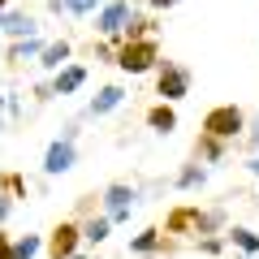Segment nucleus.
Instances as JSON below:
<instances>
[{"mask_svg": "<svg viewBox=\"0 0 259 259\" xmlns=\"http://www.w3.org/2000/svg\"><path fill=\"white\" fill-rule=\"evenodd\" d=\"M74 168V130L65 134V139H56L52 147H48V156H44V173H69Z\"/></svg>", "mask_w": 259, "mask_h": 259, "instance_id": "7ed1b4c3", "label": "nucleus"}, {"mask_svg": "<svg viewBox=\"0 0 259 259\" xmlns=\"http://www.w3.org/2000/svg\"><path fill=\"white\" fill-rule=\"evenodd\" d=\"M0 30H9V35H30L35 22H30L26 13H5V18H0Z\"/></svg>", "mask_w": 259, "mask_h": 259, "instance_id": "f8f14e48", "label": "nucleus"}, {"mask_svg": "<svg viewBox=\"0 0 259 259\" xmlns=\"http://www.w3.org/2000/svg\"><path fill=\"white\" fill-rule=\"evenodd\" d=\"M186 91H190V69L164 61V69H160V95L164 100H186Z\"/></svg>", "mask_w": 259, "mask_h": 259, "instance_id": "20e7f679", "label": "nucleus"}, {"mask_svg": "<svg viewBox=\"0 0 259 259\" xmlns=\"http://www.w3.org/2000/svg\"><path fill=\"white\" fill-rule=\"evenodd\" d=\"M69 259H82V255H69Z\"/></svg>", "mask_w": 259, "mask_h": 259, "instance_id": "393cba45", "label": "nucleus"}, {"mask_svg": "<svg viewBox=\"0 0 259 259\" xmlns=\"http://www.w3.org/2000/svg\"><path fill=\"white\" fill-rule=\"evenodd\" d=\"M242 130V112L233 108V104H221V108H212L203 117V134L207 139H233Z\"/></svg>", "mask_w": 259, "mask_h": 259, "instance_id": "f03ea898", "label": "nucleus"}, {"mask_svg": "<svg viewBox=\"0 0 259 259\" xmlns=\"http://www.w3.org/2000/svg\"><path fill=\"white\" fill-rule=\"evenodd\" d=\"M0 5H5V0H0Z\"/></svg>", "mask_w": 259, "mask_h": 259, "instance_id": "bb28decb", "label": "nucleus"}, {"mask_svg": "<svg viewBox=\"0 0 259 259\" xmlns=\"http://www.w3.org/2000/svg\"><path fill=\"white\" fill-rule=\"evenodd\" d=\"M246 168H250V173H255V177H259V156H255V160H250V164H246Z\"/></svg>", "mask_w": 259, "mask_h": 259, "instance_id": "5701e85b", "label": "nucleus"}, {"mask_svg": "<svg viewBox=\"0 0 259 259\" xmlns=\"http://www.w3.org/2000/svg\"><path fill=\"white\" fill-rule=\"evenodd\" d=\"M82 82H87V69H82V65H69V69H61V74H56V95L78 91Z\"/></svg>", "mask_w": 259, "mask_h": 259, "instance_id": "6e6552de", "label": "nucleus"}, {"mask_svg": "<svg viewBox=\"0 0 259 259\" xmlns=\"http://www.w3.org/2000/svg\"><path fill=\"white\" fill-rule=\"evenodd\" d=\"M0 259H18V250H13L9 242H5V233H0Z\"/></svg>", "mask_w": 259, "mask_h": 259, "instance_id": "aec40b11", "label": "nucleus"}, {"mask_svg": "<svg viewBox=\"0 0 259 259\" xmlns=\"http://www.w3.org/2000/svg\"><path fill=\"white\" fill-rule=\"evenodd\" d=\"M44 52V44H39V39H22L18 48H13V61H26V56H39Z\"/></svg>", "mask_w": 259, "mask_h": 259, "instance_id": "dca6fc26", "label": "nucleus"}, {"mask_svg": "<svg viewBox=\"0 0 259 259\" xmlns=\"http://www.w3.org/2000/svg\"><path fill=\"white\" fill-rule=\"evenodd\" d=\"M177 182H182V186H194V182H203V168H186V173L177 177Z\"/></svg>", "mask_w": 259, "mask_h": 259, "instance_id": "6ab92c4d", "label": "nucleus"}, {"mask_svg": "<svg viewBox=\"0 0 259 259\" xmlns=\"http://www.w3.org/2000/svg\"><path fill=\"white\" fill-rule=\"evenodd\" d=\"M74 246H78V229H74V225H56L52 242H48V255H52V259H69Z\"/></svg>", "mask_w": 259, "mask_h": 259, "instance_id": "39448f33", "label": "nucleus"}, {"mask_svg": "<svg viewBox=\"0 0 259 259\" xmlns=\"http://www.w3.org/2000/svg\"><path fill=\"white\" fill-rule=\"evenodd\" d=\"M95 5H100V0H65V9H69V13H91Z\"/></svg>", "mask_w": 259, "mask_h": 259, "instance_id": "a211bd4d", "label": "nucleus"}, {"mask_svg": "<svg viewBox=\"0 0 259 259\" xmlns=\"http://www.w3.org/2000/svg\"><path fill=\"white\" fill-rule=\"evenodd\" d=\"M229 238H233V246H238L242 255H259V233L255 229H233Z\"/></svg>", "mask_w": 259, "mask_h": 259, "instance_id": "ddd939ff", "label": "nucleus"}, {"mask_svg": "<svg viewBox=\"0 0 259 259\" xmlns=\"http://www.w3.org/2000/svg\"><path fill=\"white\" fill-rule=\"evenodd\" d=\"M147 125L156 130V134H168V130L177 125V117H173V108H164V104H160V108H151V112H147Z\"/></svg>", "mask_w": 259, "mask_h": 259, "instance_id": "9b49d317", "label": "nucleus"}, {"mask_svg": "<svg viewBox=\"0 0 259 259\" xmlns=\"http://www.w3.org/2000/svg\"><path fill=\"white\" fill-rule=\"evenodd\" d=\"M151 5H156V9H168V5H177V0H151Z\"/></svg>", "mask_w": 259, "mask_h": 259, "instance_id": "4be33fe9", "label": "nucleus"}, {"mask_svg": "<svg viewBox=\"0 0 259 259\" xmlns=\"http://www.w3.org/2000/svg\"><path fill=\"white\" fill-rule=\"evenodd\" d=\"M13 250H18V259H30V255L39 250V238H35V233H26V238L13 242Z\"/></svg>", "mask_w": 259, "mask_h": 259, "instance_id": "f3484780", "label": "nucleus"}, {"mask_svg": "<svg viewBox=\"0 0 259 259\" xmlns=\"http://www.w3.org/2000/svg\"><path fill=\"white\" fill-rule=\"evenodd\" d=\"M246 259H259V255H246Z\"/></svg>", "mask_w": 259, "mask_h": 259, "instance_id": "a878e982", "label": "nucleus"}, {"mask_svg": "<svg viewBox=\"0 0 259 259\" xmlns=\"http://www.w3.org/2000/svg\"><path fill=\"white\" fill-rule=\"evenodd\" d=\"M5 216H9V199L0 194V225H5Z\"/></svg>", "mask_w": 259, "mask_h": 259, "instance_id": "412c9836", "label": "nucleus"}, {"mask_svg": "<svg viewBox=\"0 0 259 259\" xmlns=\"http://www.w3.org/2000/svg\"><path fill=\"white\" fill-rule=\"evenodd\" d=\"M156 61H160V52H156L151 39H134V44H125V48H121V56H117V65L125 69V74H147Z\"/></svg>", "mask_w": 259, "mask_h": 259, "instance_id": "f257e3e1", "label": "nucleus"}, {"mask_svg": "<svg viewBox=\"0 0 259 259\" xmlns=\"http://www.w3.org/2000/svg\"><path fill=\"white\" fill-rule=\"evenodd\" d=\"M108 207H112V221H130L134 190H130V186H108Z\"/></svg>", "mask_w": 259, "mask_h": 259, "instance_id": "0eeeda50", "label": "nucleus"}, {"mask_svg": "<svg viewBox=\"0 0 259 259\" xmlns=\"http://www.w3.org/2000/svg\"><path fill=\"white\" fill-rule=\"evenodd\" d=\"M125 22H130V0H112L108 9L100 13V22H95V26H100V35H117Z\"/></svg>", "mask_w": 259, "mask_h": 259, "instance_id": "423d86ee", "label": "nucleus"}, {"mask_svg": "<svg viewBox=\"0 0 259 259\" xmlns=\"http://www.w3.org/2000/svg\"><path fill=\"white\" fill-rule=\"evenodd\" d=\"M156 246H160V229H147V233L134 238V250H139V255H147V250H156Z\"/></svg>", "mask_w": 259, "mask_h": 259, "instance_id": "2eb2a0df", "label": "nucleus"}, {"mask_svg": "<svg viewBox=\"0 0 259 259\" xmlns=\"http://www.w3.org/2000/svg\"><path fill=\"white\" fill-rule=\"evenodd\" d=\"M39 56H44V61H39V65H44V69H61V65L69 61V44H65V39H61V44L44 48V52H39Z\"/></svg>", "mask_w": 259, "mask_h": 259, "instance_id": "9d476101", "label": "nucleus"}, {"mask_svg": "<svg viewBox=\"0 0 259 259\" xmlns=\"http://www.w3.org/2000/svg\"><path fill=\"white\" fill-rule=\"evenodd\" d=\"M108 225H112V221H108V216H95V221H91V225H87V229H82V233H87V238H91V242H104V238H108Z\"/></svg>", "mask_w": 259, "mask_h": 259, "instance_id": "4468645a", "label": "nucleus"}, {"mask_svg": "<svg viewBox=\"0 0 259 259\" xmlns=\"http://www.w3.org/2000/svg\"><path fill=\"white\" fill-rule=\"evenodd\" d=\"M255 143H259V121H255Z\"/></svg>", "mask_w": 259, "mask_h": 259, "instance_id": "b1692460", "label": "nucleus"}, {"mask_svg": "<svg viewBox=\"0 0 259 259\" xmlns=\"http://www.w3.org/2000/svg\"><path fill=\"white\" fill-rule=\"evenodd\" d=\"M121 100H125V91H121V87H104V91L95 95V104H91V112H95V117H104V112H112V108H117Z\"/></svg>", "mask_w": 259, "mask_h": 259, "instance_id": "1a4fd4ad", "label": "nucleus"}]
</instances>
